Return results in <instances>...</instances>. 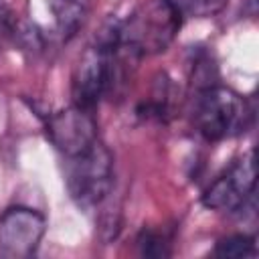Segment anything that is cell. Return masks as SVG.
Returning a JSON list of instances; mask_svg holds the SVG:
<instances>
[{"instance_id":"277c9868","label":"cell","mask_w":259,"mask_h":259,"mask_svg":"<svg viewBox=\"0 0 259 259\" xmlns=\"http://www.w3.org/2000/svg\"><path fill=\"white\" fill-rule=\"evenodd\" d=\"M255 154L247 152L204 190L202 204L221 212L241 210L255 192Z\"/></svg>"},{"instance_id":"8992f818","label":"cell","mask_w":259,"mask_h":259,"mask_svg":"<svg viewBox=\"0 0 259 259\" xmlns=\"http://www.w3.org/2000/svg\"><path fill=\"white\" fill-rule=\"evenodd\" d=\"M47 136L53 146L67 158H73L97 142V123L93 111L71 105L51 113L45 123Z\"/></svg>"},{"instance_id":"52a82bcc","label":"cell","mask_w":259,"mask_h":259,"mask_svg":"<svg viewBox=\"0 0 259 259\" xmlns=\"http://www.w3.org/2000/svg\"><path fill=\"white\" fill-rule=\"evenodd\" d=\"M93 0H51L55 26L63 40H71L85 24Z\"/></svg>"},{"instance_id":"3957f363","label":"cell","mask_w":259,"mask_h":259,"mask_svg":"<svg viewBox=\"0 0 259 259\" xmlns=\"http://www.w3.org/2000/svg\"><path fill=\"white\" fill-rule=\"evenodd\" d=\"M67 190L73 202L85 210L101 206L113 188V156L95 142L85 152L67 158Z\"/></svg>"},{"instance_id":"ba28073f","label":"cell","mask_w":259,"mask_h":259,"mask_svg":"<svg viewBox=\"0 0 259 259\" xmlns=\"http://www.w3.org/2000/svg\"><path fill=\"white\" fill-rule=\"evenodd\" d=\"M255 239L249 235H231L214 245V255L223 259H245L255 255Z\"/></svg>"},{"instance_id":"5b68a950","label":"cell","mask_w":259,"mask_h":259,"mask_svg":"<svg viewBox=\"0 0 259 259\" xmlns=\"http://www.w3.org/2000/svg\"><path fill=\"white\" fill-rule=\"evenodd\" d=\"M47 221L26 206H12L0 217V255L10 259L32 257L42 241Z\"/></svg>"},{"instance_id":"7a4b0ae2","label":"cell","mask_w":259,"mask_h":259,"mask_svg":"<svg viewBox=\"0 0 259 259\" xmlns=\"http://www.w3.org/2000/svg\"><path fill=\"white\" fill-rule=\"evenodd\" d=\"M251 109L233 89L210 85L198 91L194 103V123L208 142H219L245 132Z\"/></svg>"},{"instance_id":"9c48e42d","label":"cell","mask_w":259,"mask_h":259,"mask_svg":"<svg viewBox=\"0 0 259 259\" xmlns=\"http://www.w3.org/2000/svg\"><path fill=\"white\" fill-rule=\"evenodd\" d=\"M138 253L142 257H152V259H162L170 255V239L156 229H142L138 235Z\"/></svg>"},{"instance_id":"30bf717a","label":"cell","mask_w":259,"mask_h":259,"mask_svg":"<svg viewBox=\"0 0 259 259\" xmlns=\"http://www.w3.org/2000/svg\"><path fill=\"white\" fill-rule=\"evenodd\" d=\"M182 16H196L206 18L221 12L229 0H168Z\"/></svg>"},{"instance_id":"6da1fadb","label":"cell","mask_w":259,"mask_h":259,"mask_svg":"<svg viewBox=\"0 0 259 259\" xmlns=\"http://www.w3.org/2000/svg\"><path fill=\"white\" fill-rule=\"evenodd\" d=\"M182 26V14L168 0H146L121 20L119 49L130 59L164 53Z\"/></svg>"},{"instance_id":"8fae6325","label":"cell","mask_w":259,"mask_h":259,"mask_svg":"<svg viewBox=\"0 0 259 259\" xmlns=\"http://www.w3.org/2000/svg\"><path fill=\"white\" fill-rule=\"evenodd\" d=\"M14 18H16V14L8 8V4L4 2V0H0V26L2 28H10V24L14 22Z\"/></svg>"}]
</instances>
